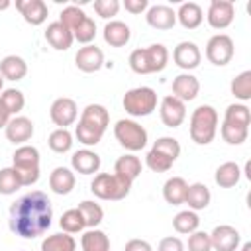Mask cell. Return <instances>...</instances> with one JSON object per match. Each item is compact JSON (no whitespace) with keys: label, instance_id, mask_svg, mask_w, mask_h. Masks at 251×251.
Wrapping results in <instances>:
<instances>
[{"label":"cell","instance_id":"d590c367","mask_svg":"<svg viewBox=\"0 0 251 251\" xmlns=\"http://www.w3.org/2000/svg\"><path fill=\"white\" fill-rule=\"evenodd\" d=\"M47 143H49L51 151H55V153H67V151H71V147H73V135H71L69 129L57 127L55 131L49 133Z\"/></svg>","mask_w":251,"mask_h":251},{"label":"cell","instance_id":"8fae6325","mask_svg":"<svg viewBox=\"0 0 251 251\" xmlns=\"http://www.w3.org/2000/svg\"><path fill=\"white\" fill-rule=\"evenodd\" d=\"M235 18V6L233 2L229 0H212L210 2V8H208V24L214 27V29H226L231 25Z\"/></svg>","mask_w":251,"mask_h":251},{"label":"cell","instance_id":"5b68a950","mask_svg":"<svg viewBox=\"0 0 251 251\" xmlns=\"http://www.w3.org/2000/svg\"><path fill=\"white\" fill-rule=\"evenodd\" d=\"M12 169L16 171L22 186H31L39 180V151L33 145H22L14 151Z\"/></svg>","mask_w":251,"mask_h":251},{"label":"cell","instance_id":"30bf717a","mask_svg":"<svg viewBox=\"0 0 251 251\" xmlns=\"http://www.w3.org/2000/svg\"><path fill=\"white\" fill-rule=\"evenodd\" d=\"M49 116H51V122L55 126L67 129V126H73L76 122V116H78L76 102L73 98H67V96L57 98L49 108Z\"/></svg>","mask_w":251,"mask_h":251},{"label":"cell","instance_id":"8992f818","mask_svg":"<svg viewBox=\"0 0 251 251\" xmlns=\"http://www.w3.org/2000/svg\"><path fill=\"white\" fill-rule=\"evenodd\" d=\"M124 110L133 118H143L155 112L157 108V92L149 86H137L124 94Z\"/></svg>","mask_w":251,"mask_h":251},{"label":"cell","instance_id":"681fc988","mask_svg":"<svg viewBox=\"0 0 251 251\" xmlns=\"http://www.w3.org/2000/svg\"><path fill=\"white\" fill-rule=\"evenodd\" d=\"M124 251H153V247H151V243L149 241H145V239H129L127 243H126V249Z\"/></svg>","mask_w":251,"mask_h":251},{"label":"cell","instance_id":"d4e9b609","mask_svg":"<svg viewBox=\"0 0 251 251\" xmlns=\"http://www.w3.org/2000/svg\"><path fill=\"white\" fill-rule=\"evenodd\" d=\"M210 200H212V194L206 184H202V182L188 184L186 196H184V204H188V210H192V212L204 210L210 204Z\"/></svg>","mask_w":251,"mask_h":251},{"label":"cell","instance_id":"74e56055","mask_svg":"<svg viewBox=\"0 0 251 251\" xmlns=\"http://www.w3.org/2000/svg\"><path fill=\"white\" fill-rule=\"evenodd\" d=\"M220 133H222V137H224L226 143H229V145H241V143L247 139V135H249V127L222 122Z\"/></svg>","mask_w":251,"mask_h":251},{"label":"cell","instance_id":"ba28073f","mask_svg":"<svg viewBox=\"0 0 251 251\" xmlns=\"http://www.w3.org/2000/svg\"><path fill=\"white\" fill-rule=\"evenodd\" d=\"M114 135L122 147L127 151H139L147 143V131L133 120H118L114 126Z\"/></svg>","mask_w":251,"mask_h":251},{"label":"cell","instance_id":"44dd1931","mask_svg":"<svg viewBox=\"0 0 251 251\" xmlns=\"http://www.w3.org/2000/svg\"><path fill=\"white\" fill-rule=\"evenodd\" d=\"M45 39H47V43L53 47V49H57V51H67L71 45H73V33H71V29H67L61 22H51L49 25H47V29H45Z\"/></svg>","mask_w":251,"mask_h":251},{"label":"cell","instance_id":"bcb514c9","mask_svg":"<svg viewBox=\"0 0 251 251\" xmlns=\"http://www.w3.org/2000/svg\"><path fill=\"white\" fill-rule=\"evenodd\" d=\"M118 10H120V2L118 0H96L94 2V12L104 20L114 18L118 14Z\"/></svg>","mask_w":251,"mask_h":251},{"label":"cell","instance_id":"603a6c76","mask_svg":"<svg viewBox=\"0 0 251 251\" xmlns=\"http://www.w3.org/2000/svg\"><path fill=\"white\" fill-rule=\"evenodd\" d=\"M131 37V29L127 24L120 20H112L104 25V41L112 47H124Z\"/></svg>","mask_w":251,"mask_h":251},{"label":"cell","instance_id":"db71d44e","mask_svg":"<svg viewBox=\"0 0 251 251\" xmlns=\"http://www.w3.org/2000/svg\"><path fill=\"white\" fill-rule=\"evenodd\" d=\"M241 251H251V241H245L243 247H241Z\"/></svg>","mask_w":251,"mask_h":251},{"label":"cell","instance_id":"5bb4252c","mask_svg":"<svg viewBox=\"0 0 251 251\" xmlns=\"http://www.w3.org/2000/svg\"><path fill=\"white\" fill-rule=\"evenodd\" d=\"M173 61H175L180 69L192 71V69H196V67L200 65L202 53H200V49H198L196 43H192V41H180V43L175 47V51H173Z\"/></svg>","mask_w":251,"mask_h":251},{"label":"cell","instance_id":"e0dca14e","mask_svg":"<svg viewBox=\"0 0 251 251\" xmlns=\"http://www.w3.org/2000/svg\"><path fill=\"white\" fill-rule=\"evenodd\" d=\"M16 10L31 25H41L47 20V4L43 0H16Z\"/></svg>","mask_w":251,"mask_h":251},{"label":"cell","instance_id":"d6986e66","mask_svg":"<svg viewBox=\"0 0 251 251\" xmlns=\"http://www.w3.org/2000/svg\"><path fill=\"white\" fill-rule=\"evenodd\" d=\"M102 161H100V155L90 151V149H80V151H75L73 157H71V167L75 173H80V175H94L98 173Z\"/></svg>","mask_w":251,"mask_h":251},{"label":"cell","instance_id":"1f68e13d","mask_svg":"<svg viewBox=\"0 0 251 251\" xmlns=\"http://www.w3.org/2000/svg\"><path fill=\"white\" fill-rule=\"evenodd\" d=\"M198 226H200V218L192 210H182L173 218V227L176 233H184V235L188 233L190 235L192 231L198 229Z\"/></svg>","mask_w":251,"mask_h":251},{"label":"cell","instance_id":"6da1fadb","mask_svg":"<svg viewBox=\"0 0 251 251\" xmlns=\"http://www.w3.org/2000/svg\"><path fill=\"white\" fill-rule=\"evenodd\" d=\"M51 220V200L41 190H31L10 206V229L24 239L43 235L49 229Z\"/></svg>","mask_w":251,"mask_h":251},{"label":"cell","instance_id":"4fadbf2b","mask_svg":"<svg viewBox=\"0 0 251 251\" xmlns=\"http://www.w3.org/2000/svg\"><path fill=\"white\" fill-rule=\"evenodd\" d=\"M239 241H241L239 231L227 224L214 227V231L210 233V243H212V249L216 251H235L239 247Z\"/></svg>","mask_w":251,"mask_h":251},{"label":"cell","instance_id":"7402d4cb","mask_svg":"<svg viewBox=\"0 0 251 251\" xmlns=\"http://www.w3.org/2000/svg\"><path fill=\"white\" fill-rule=\"evenodd\" d=\"M75 182H76L75 173L71 169H67V167H55L51 171V175H49V188L55 194H61V196L73 192Z\"/></svg>","mask_w":251,"mask_h":251},{"label":"cell","instance_id":"7bdbcfd3","mask_svg":"<svg viewBox=\"0 0 251 251\" xmlns=\"http://www.w3.org/2000/svg\"><path fill=\"white\" fill-rule=\"evenodd\" d=\"M18 188H22V182L12 167L0 169V194H14Z\"/></svg>","mask_w":251,"mask_h":251},{"label":"cell","instance_id":"7dc6e473","mask_svg":"<svg viewBox=\"0 0 251 251\" xmlns=\"http://www.w3.org/2000/svg\"><path fill=\"white\" fill-rule=\"evenodd\" d=\"M157 251H184V243L175 237V235H169V237H163L159 241V247Z\"/></svg>","mask_w":251,"mask_h":251},{"label":"cell","instance_id":"7c38bea8","mask_svg":"<svg viewBox=\"0 0 251 251\" xmlns=\"http://www.w3.org/2000/svg\"><path fill=\"white\" fill-rule=\"evenodd\" d=\"M159 114H161V120H163V124L167 127H178L186 118V106H184L182 100H178L173 94H169V96H165L161 100Z\"/></svg>","mask_w":251,"mask_h":251},{"label":"cell","instance_id":"ee69618b","mask_svg":"<svg viewBox=\"0 0 251 251\" xmlns=\"http://www.w3.org/2000/svg\"><path fill=\"white\" fill-rule=\"evenodd\" d=\"M173 163H175V161H171L169 157H165L163 153H159V151H155V149H151V151L145 155V165H147L151 171H155V173H167V171L173 167Z\"/></svg>","mask_w":251,"mask_h":251},{"label":"cell","instance_id":"f907efd6","mask_svg":"<svg viewBox=\"0 0 251 251\" xmlns=\"http://www.w3.org/2000/svg\"><path fill=\"white\" fill-rule=\"evenodd\" d=\"M10 120H12V114H10V112L6 110V106L0 102V129H2V127H6Z\"/></svg>","mask_w":251,"mask_h":251},{"label":"cell","instance_id":"2e32d148","mask_svg":"<svg viewBox=\"0 0 251 251\" xmlns=\"http://www.w3.org/2000/svg\"><path fill=\"white\" fill-rule=\"evenodd\" d=\"M200 92V82L194 75L190 73H180L178 76H175L173 80V96L182 100V102H190L198 96Z\"/></svg>","mask_w":251,"mask_h":251},{"label":"cell","instance_id":"3957f363","mask_svg":"<svg viewBox=\"0 0 251 251\" xmlns=\"http://www.w3.org/2000/svg\"><path fill=\"white\" fill-rule=\"evenodd\" d=\"M169 63V49L163 43H153L149 47L133 49L129 55V67L137 75L159 73Z\"/></svg>","mask_w":251,"mask_h":251},{"label":"cell","instance_id":"b9f144b4","mask_svg":"<svg viewBox=\"0 0 251 251\" xmlns=\"http://www.w3.org/2000/svg\"><path fill=\"white\" fill-rule=\"evenodd\" d=\"M96 37V24H94V20L92 18H84L80 24H78V27L73 31V39H76L78 43H84V45H90V41Z\"/></svg>","mask_w":251,"mask_h":251},{"label":"cell","instance_id":"60d3db41","mask_svg":"<svg viewBox=\"0 0 251 251\" xmlns=\"http://www.w3.org/2000/svg\"><path fill=\"white\" fill-rule=\"evenodd\" d=\"M86 18V14L78 8V6H67V8H63V12H61V18H59V22L67 27V29H71V33L78 27V24L82 22Z\"/></svg>","mask_w":251,"mask_h":251},{"label":"cell","instance_id":"f6af8a7d","mask_svg":"<svg viewBox=\"0 0 251 251\" xmlns=\"http://www.w3.org/2000/svg\"><path fill=\"white\" fill-rule=\"evenodd\" d=\"M188 251H212V243H210V233L206 231H192L188 235V243H186Z\"/></svg>","mask_w":251,"mask_h":251},{"label":"cell","instance_id":"f5cc1de1","mask_svg":"<svg viewBox=\"0 0 251 251\" xmlns=\"http://www.w3.org/2000/svg\"><path fill=\"white\" fill-rule=\"evenodd\" d=\"M10 0H0V10H6V8H10Z\"/></svg>","mask_w":251,"mask_h":251},{"label":"cell","instance_id":"4316f807","mask_svg":"<svg viewBox=\"0 0 251 251\" xmlns=\"http://www.w3.org/2000/svg\"><path fill=\"white\" fill-rule=\"evenodd\" d=\"M0 75L8 80H22L27 75V63L18 55H8L0 61Z\"/></svg>","mask_w":251,"mask_h":251},{"label":"cell","instance_id":"f35d334b","mask_svg":"<svg viewBox=\"0 0 251 251\" xmlns=\"http://www.w3.org/2000/svg\"><path fill=\"white\" fill-rule=\"evenodd\" d=\"M0 102L6 106V110H8L10 114H18V112H22L24 106H25V98H24L22 90H18V88H6V90H2Z\"/></svg>","mask_w":251,"mask_h":251},{"label":"cell","instance_id":"52a82bcc","mask_svg":"<svg viewBox=\"0 0 251 251\" xmlns=\"http://www.w3.org/2000/svg\"><path fill=\"white\" fill-rule=\"evenodd\" d=\"M90 190L100 200H122L129 194L131 184L114 173H98L90 182Z\"/></svg>","mask_w":251,"mask_h":251},{"label":"cell","instance_id":"cb8c5ba5","mask_svg":"<svg viewBox=\"0 0 251 251\" xmlns=\"http://www.w3.org/2000/svg\"><path fill=\"white\" fill-rule=\"evenodd\" d=\"M114 175H118L126 182L133 184V180L141 175V161H139V157H135V155H122V157H118V161L114 165Z\"/></svg>","mask_w":251,"mask_h":251},{"label":"cell","instance_id":"ac0fdd59","mask_svg":"<svg viewBox=\"0 0 251 251\" xmlns=\"http://www.w3.org/2000/svg\"><path fill=\"white\" fill-rule=\"evenodd\" d=\"M4 129H6L8 141H12V143H25L33 135V122L29 118H25V116H16V118H12L8 122V126Z\"/></svg>","mask_w":251,"mask_h":251},{"label":"cell","instance_id":"9c48e42d","mask_svg":"<svg viewBox=\"0 0 251 251\" xmlns=\"http://www.w3.org/2000/svg\"><path fill=\"white\" fill-rule=\"evenodd\" d=\"M233 53H235L233 39L229 35H226V33H216L206 43V57L216 67L227 65L233 59Z\"/></svg>","mask_w":251,"mask_h":251},{"label":"cell","instance_id":"7a4b0ae2","mask_svg":"<svg viewBox=\"0 0 251 251\" xmlns=\"http://www.w3.org/2000/svg\"><path fill=\"white\" fill-rule=\"evenodd\" d=\"M108 124H110L108 110L102 104H88L80 114V120L75 127V135L84 145H96L100 143L104 131L108 129Z\"/></svg>","mask_w":251,"mask_h":251},{"label":"cell","instance_id":"d6a6232c","mask_svg":"<svg viewBox=\"0 0 251 251\" xmlns=\"http://www.w3.org/2000/svg\"><path fill=\"white\" fill-rule=\"evenodd\" d=\"M78 210H80V214H82V218H84V226L86 227H96V226H100L102 224V220H104V210H102V206L100 204H96V202H92V200H82L80 204H78Z\"/></svg>","mask_w":251,"mask_h":251},{"label":"cell","instance_id":"f546056e","mask_svg":"<svg viewBox=\"0 0 251 251\" xmlns=\"http://www.w3.org/2000/svg\"><path fill=\"white\" fill-rule=\"evenodd\" d=\"M82 251H110V237L102 229H88L80 237Z\"/></svg>","mask_w":251,"mask_h":251},{"label":"cell","instance_id":"f1b7e54d","mask_svg":"<svg viewBox=\"0 0 251 251\" xmlns=\"http://www.w3.org/2000/svg\"><path fill=\"white\" fill-rule=\"evenodd\" d=\"M239 178H241V169H239V165L233 163V161L222 163V165L216 169V173H214V180H216V184L222 186V188H231V186H235V184L239 182Z\"/></svg>","mask_w":251,"mask_h":251},{"label":"cell","instance_id":"c3c4849f","mask_svg":"<svg viewBox=\"0 0 251 251\" xmlns=\"http://www.w3.org/2000/svg\"><path fill=\"white\" fill-rule=\"evenodd\" d=\"M124 8L129 14H141L149 8V2L147 0H124Z\"/></svg>","mask_w":251,"mask_h":251},{"label":"cell","instance_id":"484cf974","mask_svg":"<svg viewBox=\"0 0 251 251\" xmlns=\"http://www.w3.org/2000/svg\"><path fill=\"white\" fill-rule=\"evenodd\" d=\"M176 20L184 29H196L204 20V12L196 2H184L176 12Z\"/></svg>","mask_w":251,"mask_h":251},{"label":"cell","instance_id":"4dcf8cb0","mask_svg":"<svg viewBox=\"0 0 251 251\" xmlns=\"http://www.w3.org/2000/svg\"><path fill=\"white\" fill-rule=\"evenodd\" d=\"M76 241L71 233H53L41 241V251H75Z\"/></svg>","mask_w":251,"mask_h":251},{"label":"cell","instance_id":"ffe728a7","mask_svg":"<svg viewBox=\"0 0 251 251\" xmlns=\"http://www.w3.org/2000/svg\"><path fill=\"white\" fill-rule=\"evenodd\" d=\"M145 20L155 29H171L176 24V12L165 4H155L147 10Z\"/></svg>","mask_w":251,"mask_h":251},{"label":"cell","instance_id":"816d5d0a","mask_svg":"<svg viewBox=\"0 0 251 251\" xmlns=\"http://www.w3.org/2000/svg\"><path fill=\"white\" fill-rule=\"evenodd\" d=\"M245 176H247V178H251V163H249V161L245 163Z\"/></svg>","mask_w":251,"mask_h":251},{"label":"cell","instance_id":"8d00e7d4","mask_svg":"<svg viewBox=\"0 0 251 251\" xmlns=\"http://www.w3.org/2000/svg\"><path fill=\"white\" fill-rule=\"evenodd\" d=\"M231 94L237 98V100H251V71H243L239 73L233 80H231Z\"/></svg>","mask_w":251,"mask_h":251},{"label":"cell","instance_id":"277c9868","mask_svg":"<svg viewBox=\"0 0 251 251\" xmlns=\"http://www.w3.org/2000/svg\"><path fill=\"white\" fill-rule=\"evenodd\" d=\"M218 112L204 104V106H198L192 116H190V126H188V133H190V139L198 145H208L210 141H214L216 137V131H218Z\"/></svg>","mask_w":251,"mask_h":251},{"label":"cell","instance_id":"836d02e7","mask_svg":"<svg viewBox=\"0 0 251 251\" xmlns=\"http://www.w3.org/2000/svg\"><path fill=\"white\" fill-rule=\"evenodd\" d=\"M224 122L226 124H235V126L249 127V124H251V112H249V108L245 104H229L226 108Z\"/></svg>","mask_w":251,"mask_h":251},{"label":"cell","instance_id":"11a10c76","mask_svg":"<svg viewBox=\"0 0 251 251\" xmlns=\"http://www.w3.org/2000/svg\"><path fill=\"white\" fill-rule=\"evenodd\" d=\"M2 90H4V78H2V75H0V94H2Z\"/></svg>","mask_w":251,"mask_h":251},{"label":"cell","instance_id":"ab89813d","mask_svg":"<svg viewBox=\"0 0 251 251\" xmlns=\"http://www.w3.org/2000/svg\"><path fill=\"white\" fill-rule=\"evenodd\" d=\"M151 149H155V151L163 153V155H165V157H169L171 161H176V159H178V155H180V143H178L175 137H169V135L159 137V139L153 143V147H151Z\"/></svg>","mask_w":251,"mask_h":251},{"label":"cell","instance_id":"e575fe53","mask_svg":"<svg viewBox=\"0 0 251 251\" xmlns=\"http://www.w3.org/2000/svg\"><path fill=\"white\" fill-rule=\"evenodd\" d=\"M59 226H61V229L65 233H78V231H82L86 227L84 226V218H82L78 208H71V210L63 212V216L59 220Z\"/></svg>","mask_w":251,"mask_h":251},{"label":"cell","instance_id":"9a60e30c","mask_svg":"<svg viewBox=\"0 0 251 251\" xmlns=\"http://www.w3.org/2000/svg\"><path fill=\"white\" fill-rule=\"evenodd\" d=\"M75 63L82 73H96L104 67V53L96 45H84L76 51Z\"/></svg>","mask_w":251,"mask_h":251},{"label":"cell","instance_id":"83f0119b","mask_svg":"<svg viewBox=\"0 0 251 251\" xmlns=\"http://www.w3.org/2000/svg\"><path fill=\"white\" fill-rule=\"evenodd\" d=\"M186 188H188V182L182 176H171L163 184V198L167 200V204H173V206L184 204Z\"/></svg>","mask_w":251,"mask_h":251}]
</instances>
